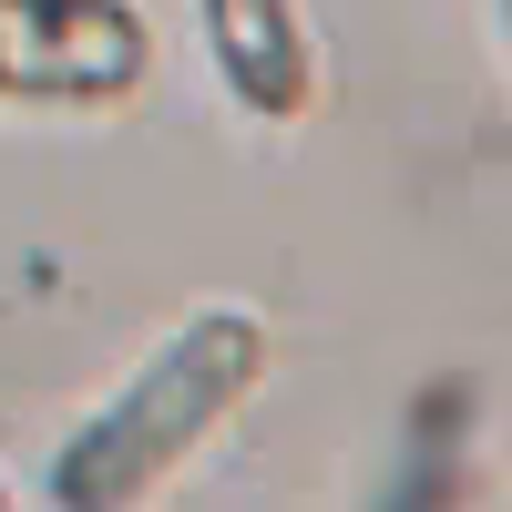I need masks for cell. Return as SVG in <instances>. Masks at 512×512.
Instances as JSON below:
<instances>
[{"mask_svg": "<svg viewBox=\"0 0 512 512\" xmlns=\"http://www.w3.org/2000/svg\"><path fill=\"white\" fill-rule=\"evenodd\" d=\"M256 369H267V328H256L246 308L185 318V328L52 451V472H41L52 512H134V502L175 472V461H195V441L256 390Z\"/></svg>", "mask_w": 512, "mask_h": 512, "instance_id": "1", "label": "cell"}, {"mask_svg": "<svg viewBox=\"0 0 512 512\" xmlns=\"http://www.w3.org/2000/svg\"><path fill=\"white\" fill-rule=\"evenodd\" d=\"M205 31H216V62L256 113L308 103V31H297L287 0H205Z\"/></svg>", "mask_w": 512, "mask_h": 512, "instance_id": "3", "label": "cell"}, {"mask_svg": "<svg viewBox=\"0 0 512 512\" xmlns=\"http://www.w3.org/2000/svg\"><path fill=\"white\" fill-rule=\"evenodd\" d=\"M0 512H11V492H0Z\"/></svg>", "mask_w": 512, "mask_h": 512, "instance_id": "4", "label": "cell"}, {"mask_svg": "<svg viewBox=\"0 0 512 512\" xmlns=\"http://www.w3.org/2000/svg\"><path fill=\"white\" fill-rule=\"evenodd\" d=\"M144 21L123 0H0V93H123Z\"/></svg>", "mask_w": 512, "mask_h": 512, "instance_id": "2", "label": "cell"}]
</instances>
